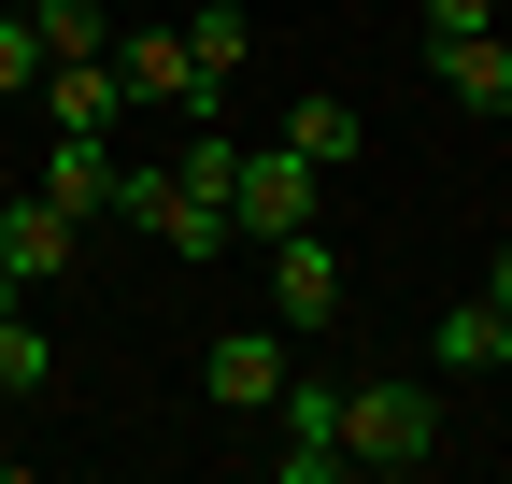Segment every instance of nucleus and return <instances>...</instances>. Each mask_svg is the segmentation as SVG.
Returning a JSON list of instances; mask_svg holds the SVG:
<instances>
[{
    "instance_id": "obj_12",
    "label": "nucleus",
    "mask_w": 512,
    "mask_h": 484,
    "mask_svg": "<svg viewBox=\"0 0 512 484\" xmlns=\"http://www.w3.org/2000/svg\"><path fill=\"white\" fill-rule=\"evenodd\" d=\"M242 57H256V15H242V0H200V15H185V72H200V100L242 86Z\"/></svg>"
},
{
    "instance_id": "obj_17",
    "label": "nucleus",
    "mask_w": 512,
    "mask_h": 484,
    "mask_svg": "<svg viewBox=\"0 0 512 484\" xmlns=\"http://www.w3.org/2000/svg\"><path fill=\"white\" fill-rule=\"evenodd\" d=\"M114 214L128 228H171V157H114Z\"/></svg>"
},
{
    "instance_id": "obj_4",
    "label": "nucleus",
    "mask_w": 512,
    "mask_h": 484,
    "mask_svg": "<svg viewBox=\"0 0 512 484\" xmlns=\"http://www.w3.org/2000/svg\"><path fill=\"white\" fill-rule=\"evenodd\" d=\"M313 186H328L313 157H285V143H242V186H228L242 242H285V228H313Z\"/></svg>"
},
{
    "instance_id": "obj_20",
    "label": "nucleus",
    "mask_w": 512,
    "mask_h": 484,
    "mask_svg": "<svg viewBox=\"0 0 512 484\" xmlns=\"http://www.w3.org/2000/svg\"><path fill=\"white\" fill-rule=\"evenodd\" d=\"M484 299H498V314H512V242H498V271H484Z\"/></svg>"
},
{
    "instance_id": "obj_13",
    "label": "nucleus",
    "mask_w": 512,
    "mask_h": 484,
    "mask_svg": "<svg viewBox=\"0 0 512 484\" xmlns=\"http://www.w3.org/2000/svg\"><path fill=\"white\" fill-rule=\"evenodd\" d=\"M271 143H285V157H313V171H342L370 129H356V100H285V129H271Z\"/></svg>"
},
{
    "instance_id": "obj_9",
    "label": "nucleus",
    "mask_w": 512,
    "mask_h": 484,
    "mask_svg": "<svg viewBox=\"0 0 512 484\" xmlns=\"http://www.w3.org/2000/svg\"><path fill=\"white\" fill-rule=\"evenodd\" d=\"M271 314H285V328H328V314H342V257H328L313 228L271 242Z\"/></svg>"
},
{
    "instance_id": "obj_18",
    "label": "nucleus",
    "mask_w": 512,
    "mask_h": 484,
    "mask_svg": "<svg viewBox=\"0 0 512 484\" xmlns=\"http://www.w3.org/2000/svg\"><path fill=\"white\" fill-rule=\"evenodd\" d=\"M43 86V43H29V15H0V100H29Z\"/></svg>"
},
{
    "instance_id": "obj_6",
    "label": "nucleus",
    "mask_w": 512,
    "mask_h": 484,
    "mask_svg": "<svg viewBox=\"0 0 512 484\" xmlns=\"http://www.w3.org/2000/svg\"><path fill=\"white\" fill-rule=\"evenodd\" d=\"M43 129H86V143H114V114H128V72L114 57H43Z\"/></svg>"
},
{
    "instance_id": "obj_11",
    "label": "nucleus",
    "mask_w": 512,
    "mask_h": 484,
    "mask_svg": "<svg viewBox=\"0 0 512 484\" xmlns=\"http://www.w3.org/2000/svg\"><path fill=\"white\" fill-rule=\"evenodd\" d=\"M29 186H43L57 214H72V228H100V214H114V143H86V129H57V157L29 171Z\"/></svg>"
},
{
    "instance_id": "obj_16",
    "label": "nucleus",
    "mask_w": 512,
    "mask_h": 484,
    "mask_svg": "<svg viewBox=\"0 0 512 484\" xmlns=\"http://www.w3.org/2000/svg\"><path fill=\"white\" fill-rule=\"evenodd\" d=\"M57 385V342L29 328V299H15V314H0V399H43Z\"/></svg>"
},
{
    "instance_id": "obj_7",
    "label": "nucleus",
    "mask_w": 512,
    "mask_h": 484,
    "mask_svg": "<svg viewBox=\"0 0 512 484\" xmlns=\"http://www.w3.org/2000/svg\"><path fill=\"white\" fill-rule=\"evenodd\" d=\"M72 242H86V228H72V214H57L43 186H15V200H0V271H15V299H29V285H57V271H72Z\"/></svg>"
},
{
    "instance_id": "obj_2",
    "label": "nucleus",
    "mask_w": 512,
    "mask_h": 484,
    "mask_svg": "<svg viewBox=\"0 0 512 484\" xmlns=\"http://www.w3.org/2000/svg\"><path fill=\"white\" fill-rule=\"evenodd\" d=\"M228 186H242V143H228L214 114H200V129H185V157H171V228H157L171 257H200V271H214L228 242H242V214H228Z\"/></svg>"
},
{
    "instance_id": "obj_14",
    "label": "nucleus",
    "mask_w": 512,
    "mask_h": 484,
    "mask_svg": "<svg viewBox=\"0 0 512 484\" xmlns=\"http://www.w3.org/2000/svg\"><path fill=\"white\" fill-rule=\"evenodd\" d=\"M15 15H29L43 57H114V15H100V0H15Z\"/></svg>"
},
{
    "instance_id": "obj_5",
    "label": "nucleus",
    "mask_w": 512,
    "mask_h": 484,
    "mask_svg": "<svg viewBox=\"0 0 512 484\" xmlns=\"http://www.w3.org/2000/svg\"><path fill=\"white\" fill-rule=\"evenodd\" d=\"M271 385H285V328H214L200 342V399L214 413H271Z\"/></svg>"
},
{
    "instance_id": "obj_19",
    "label": "nucleus",
    "mask_w": 512,
    "mask_h": 484,
    "mask_svg": "<svg viewBox=\"0 0 512 484\" xmlns=\"http://www.w3.org/2000/svg\"><path fill=\"white\" fill-rule=\"evenodd\" d=\"M470 29H498V0H427V43H470Z\"/></svg>"
},
{
    "instance_id": "obj_1",
    "label": "nucleus",
    "mask_w": 512,
    "mask_h": 484,
    "mask_svg": "<svg viewBox=\"0 0 512 484\" xmlns=\"http://www.w3.org/2000/svg\"><path fill=\"white\" fill-rule=\"evenodd\" d=\"M427 456H441V399H427V385H399V371L342 385V470H384V484H413Z\"/></svg>"
},
{
    "instance_id": "obj_8",
    "label": "nucleus",
    "mask_w": 512,
    "mask_h": 484,
    "mask_svg": "<svg viewBox=\"0 0 512 484\" xmlns=\"http://www.w3.org/2000/svg\"><path fill=\"white\" fill-rule=\"evenodd\" d=\"M427 86L456 114H512V29H470V43H427Z\"/></svg>"
},
{
    "instance_id": "obj_15",
    "label": "nucleus",
    "mask_w": 512,
    "mask_h": 484,
    "mask_svg": "<svg viewBox=\"0 0 512 484\" xmlns=\"http://www.w3.org/2000/svg\"><path fill=\"white\" fill-rule=\"evenodd\" d=\"M427 371H498V299H456L427 328Z\"/></svg>"
},
{
    "instance_id": "obj_10",
    "label": "nucleus",
    "mask_w": 512,
    "mask_h": 484,
    "mask_svg": "<svg viewBox=\"0 0 512 484\" xmlns=\"http://www.w3.org/2000/svg\"><path fill=\"white\" fill-rule=\"evenodd\" d=\"M114 72H128V100H171V114H214V100H200V72H185V29H114Z\"/></svg>"
},
{
    "instance_id": "obj_21",
    "label": "nucleus",
    "mask_w": 512,
    "mask_h": 484,
    "mask_svg": "<svg viewBox=\"0 0 512 484\" xmlns=\"http://www.w3.org/2000/svg\"><path fill=\"white\" fill-rule=\"evenodd\" d=\"M0 314H15V271H0Z\"/></svg>"
},
{
    "instance_id": "obj_3",
    "label": "nucleus",
    "mask_w": 512,
    "mask_h": 484,
    "mask_svg": "<svg viewBox=\"0 0 512 484\" xmlns=\"http://www.w3.org/2000/svg\"><path fill=\"white\" fill-rule=\"evenodd\" d=\"M271 470L285 484H342V385L328 371H285L271 385Z\"/></svg>"
}]
</instances>
